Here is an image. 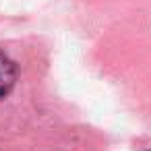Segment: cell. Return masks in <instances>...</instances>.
Wrapping results in <instances>:
<instances>
[{"label":"cell","mask_w":151,"mask_h":151,"mask_svg":"<svg viewBox=\"0 0 151 151\" xmlns=\"http://www.w3.org/2000/svg\"><path fill=\"white\" fill-rule=\"evenodd\" d=\"M149 151H151V149H149Z\"/></svg>","instance_id":"2"},{"label":"cell","mask_w":151,"mask_h":151,"mask_svg":"<svg viewBox=\"0 0 151 151\" xmlns=\"http://www.w3.org/2000/svg\"><path fill=\"white\" fill-rule=\"evenodd\" d=\"M15 81H17L15 62L4 52H0V99L11 93V89L15 87Z\"/></svg>","instance_id":"1"}]
</instances>
